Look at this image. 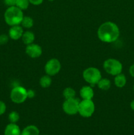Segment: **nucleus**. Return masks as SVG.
I'll list each match as a JSON object with an SVG mask.
<instances>
[{
	"label": "nucleus",
	"mask_w": 134,
	"mask_h": 135,
	"mask_svg": "<svg viewBox=\"0 0 134 135\" xmlns=\"http://www.w3.org/2000/svg\"><path fill=\"white\" fill-rule=\"evenodd\" d=\"M21 38H22V42L27 46V45L34 43L35 40V35L32 31L28 30V31L24 32Z\"/></svg>",
	"instance_id": "ddd939ff"
},
{
	"label": "nucleus",
	"mask_w": 134,
	"mask_h": 135,
	"mask_svg": "<svg viewBox=\"0 0 134 135\" xmlns=\"http://www.w3.org/2000/svg\"><path fill=\"white\" fill-rule=\"evenodd\" d=\"M61 69V63L59 59L53 58L49 59L45 65V71L46 75L49 76H55L60 72Z\"/></svg>",
	"instance_id": "6e6552de"
},
{
	"label": "nucleus",
	"mask_w": 134,
	"mask_h": 135,
	"mask_svg": "<svg viewBox=\"0 0 134 135\" xmlns=\"http://www.w3.org/2000/svg\"><path fill=\"white\" fill-rule=\"evenodd\" d=\"M103 68L108 74L112 76H116L122 73L123 66L119 60L110 58L104 61Z\"/></svg>",
	"instance_id": "7ed1b4c3"
},
{
	"label": "nucleus",
	"mask_w": 134,
	"mask_h": 135,
	"mask_svg": "<svg viewBox=\"0 0 134 135\" xmlns=\"http://www.w3.org/2000/svg\"><path fill=\"white\" fill-rule=\"evenodd\" d=\"M114 82L116 86L121 88H123V87H124L126 86V83H127V79H126V76L123 74L120 73L116 75Z\"/></svg>",
	"instance_id": "2eb2a0df"
},
{
	"label": "nucleus",
	"mask_w": 134,
	"mask_h": 135,
	"mask_svg": "<svg viewBox=\"0 0 134 135\" xmlns=\"http://www.w3.org/2000/svg\"><path fill=\"white\" fill-rule=\"evenodd\" d=\"M35 96V93L34 92V90H33L30 89V90H27V96L28 98H34Z\"/></svg>",
	"instance_id": "393cba45"
},
{
	"label": "nucleus",
	"mask_w": 134,
	"mask_h": 135,
	"mask_svg": "<svg viewBox=\"0 0 134 135\" xmlns=\"http://www.w3.org/2000/svg\"><path fill=\"white\" fill-rule=\"evenodd\" d=\"M76 91L72 87H66V88H64L63 92V95L65 100L74 98L75 96H76Z\"/></svg>",
	"instance_id": "a211bd4d"
},
{
	"label": "nucleus",
	"mask_w": 134,
	"mask_h": 135,
	"mask_svg": "<svg viewBox=\"0 0 134 135\" xmlns=\"http://www.w3.org/2000/svg\"><path fill=\"white\" fill-rule=\"evenodd\" d=\"M5 135H20L21 131L18 125L16 123H10L8 124L5 127L4 131Z\"/></svg>",
	"instance_id": "f8f14e48"
},
{
	"label": "nucleus",
	"mask_w": 134,
	"mask_h": 135,
	"mask_svg": "<svg viewBox=\"0 0 134 135\" xmlns=\"http://www.w3.org/2000/svg\"><path fill=\"white\" fill-rule=\"evenodd\" d=\"M119 27L116 23L107 21L101 24L97 30V36L99 39L105 43H113L118 39L120 36Z\"/></svg>",
	"instance_id": "f257e3e1"
},
{
	"label": "nucleus",
	"mask_w": 134,
	"mask_h": 135,
	"mask_svg": "<svg viewBox=\"0 0 134 135\" xmlns=\"http://www.w3.org/2000/svg\"><path fill=\"white\" fill-rule=\"evenodd\" d=\"M20 135H39V130L35 125H28L21 131Z\"/></svg>",
	"instance_id": "4468645a"
},
{
	"label": "nucleus",
	"mask_w": 134,
	"mask_h": 135,
	"mask_svg": "<svg viewBox=\"0 0 134 135\" xmlns=\"http://www.w3.org/2000/svg\"><path fill=\"white\" fill-rule=\"evenodd\" d=\"M29 5H30L29 0H17L15 6H17L22 11H24L28 8Z\"/></svg>",
	"instance_id": "aec40b11"
},
{
	"label": "nucleus",
	"mask_w": 134,
	"mask_h": 135,
	"mask_svg": "<svg viewBox=\"0 0 134 135\" xmlns=\"http://www.w3.org/2000/svg\"><path fill=\"white\" fill-rule=\"evenodd\" d=\"M17 0H4V3L8 7L15 6Z\"/></svg>",
	"instance_id": "b1692460"
},
{
	"label": "nucleus",
	"mask_w": 134,
	"mask_h": 135,
	"mask_svg": "<svg viewBox=\"0 0 134 135\" xmlns=\"http://www.w3.org/2000/svg\"><path fill=\"white\" fill-rule=\"evenodd\" d=\"M82 75L85 82L93 86L97 84L100 79L102 78L101 71L97 68L93 67L85 69L83 72Z\"/></svg>",
	"instance_id": "20e7f679"
},
{
	"label": "nucleus",
	"mask_w": 134,
	"mask_h": 135,
	"mask_svg": "<svg viewBox=\"0 0 134 135\" xmlns=\"http://www.w3.org/2000/svg\"><path fill=\"white\" fill-rule=\"evenodd\" d=\"M44 135H47V134H44Z\"/></svg>",
	"instance_id": "7c9ffc66"
},
{
	"label": "nucleus",
	"mask_w": 134,
	"mask_h": 135,
	"mask_svg": "<svg viewBox=\"0 0 134 135\" xmlns=\"http://www.w3.org/2000/svg\"><path fill=\"white\" fill-rule=\"evenodd\" d=\"M24 33L23 27L20 25H14V26H11L9 30V38L13 40H18L20 38H22V34Z\"/></svg>",
	"instance_id": "9d476101"
},
{
	"label": "nucleus",
	"mask_w": 134,
	"mask_h": 135,
	"mask_svg": "<svg viewBox=\"0 0 134 135\" xmlns=\"http://www.w3.org/2000/svg\"><path fill=\"white\" fill-rule=\"evenodd\" d=\"M7 109L6 104L4 102L0 100V116L3 115L5 113Z\"/></svg>",
	"instance_id": "5701e85b"
},
{
	"label": "nucleus",
	"mask_w": 134,
	"mask_h": 135,
	"mask_svg": "<svg viewBox=\"0 0 134 135\" xmlns=\"http://www.w3.org/2000/svg\"><path fill=\"white\" fill-rule=\"evenodd\" d=\"M130 108L133 111H134V100H133L130 103Z\"/></svg>",
	"instance_id": "cd10ccee"
},
{
	"label": "nucleus",
	"mask_w": 134,
	"mask_h": 135,
	"mask_svg": "<svg viewBox=\"0 0 134 135\" xmlns=\"http://www.w3.org/2000/svg\"><path fill=\"white\" fill-rule=\"evenodd\" d=\"M20 25L22 27L25 28H30L34 25V20L29 16H25V17L24 16Z\"/></svg>",
	"instance_id": "6ab92c4d"
},
{
	"label": "nucleus",
	"mask_w": 134,
	"mask_h": 135,
	"mask_svg": "<svg viewBox=\"0 0 134 135\" xmlns=\"http://www.w3.org/2000/svg\"><path fill=\"white\" fill-rule=\"evenodd\" d=\"M99 88L102 90H108L111 86V82L108 79H102L101 78L97 84Z\"/></svg>",
	"instance_id": "dca6fc26"
},
{
	"label": "nucleus",
	"mask_w": 134,
	"mask_h": 135,
	"mask_svg": "<svg viewBox=\"0 0 134 135\" xmlns=\"http://www.w3.org/2000/svg\"><path fill=\"white\" fill-rule=\"evenodd\" d=\"M48 1H55V0H48Z\"/></svg>",
	"instance_id": "c85d7f7f"
},
{
	"label": "nucleus",
	"mask_w": 134,
	"mask_h": 135,
	"mask_svg": "<svg viewBox=\"0 0 134 135\" xmlns=\"http://www.w3.org/2000/svg\"><path fill=\"white\" fill-rule=\"evenodd\" d=\"M30 3L34 5H39L43 3V0H29Z\"/></svg>",
	"instance_id": "a878e982"
},
{
	"label": "nucleus",
	"mask_w": 134,
	"mask_h": 135,
	"mask_svg": "<svg viewBox=\"0 0 134 135\" xmlns=\"http://www.w3.org/2000/svg\"><path fill=\"white\" fill-rule=\"evenodd\" d=\"M80 101L76 98L65 100L63 104V109L66 114L68 115H74L78 113Z\"/></svg>",
	"instance_id": "0eeeda50"
},
{
	"label": "nucleus",
	"mask_w": 134,
	"mask_h": 135,
	"mask_svg": "<svg viewBox=\"0 0 134 135\" xmlns=\"http://www.w3.org/2000/svg\"><path fill=\"white\" fill-rule=\"evenodd\" d=\"M95 110V106L92 100H82L79 104L78 113L83 117H91Z\"/></svg>",
	"instance_id": "39448f33"
},
{
	"label": "nucleus",
	"mask_w": 134,
	"mask_h": 135,
	"mask_svg": "<svg viewBox=\"0 0 134 135\" xmlns=\"http://www.w3.org/2000/svg\"><path fill=\"white\" fill-rule=\"evenodd\" d=\"M23 17V11L17 6L8 7L4 13L5 22L10 26L20 25Z\"/></svg>",
	"instance_id": "f03ea898"
},
{
	"label": "nucleus",
	"mask_w": 134,
	"mask_h": 135,
	"mask_svg": "<svg viewBox=\"0 0 134 135\" xmlns=\"http://www.w3.org/2000/svg\"><path fill=\"white\" fill-rule=\"evenodd\" d=\"M10 98L14 104H20L24 102L28 98L27 90L21 86H14L11 91Z\"/></svg>",
	"instance_id": "423d86ee"
},
{
	"label": "nucleus",
	"mask_w": 134,
	"mask_h": 135,
	"mask_svg": "<svg viewBox=\"0 0 134 135\" xmlns=\"http://www.w3.org/2000/svg\"><path fill=\"white\" fill-rule=\"evenodd\" d=\"M0 46H1V44H0Z\"/></svg>",
	"instance_id": "2f4dec72"
},
{
	"label": "nucleus",
	"mask_w": 134,
	"mask_h": 135,
	"mask_svg": "<svg viewBox=\"0 0 134 135\" xmlns=\"http://www.w3.org/2000/svg\"><path fill=\"white\" fill-rule=\"evenodd\" d=\"M133 91H134V84H133Z\"/></svg>",
	"instance_id": "c756f323"
},
{
	"label": "nucleus",
	"mask_w": 134,
	"mask_h": 135,
	"mask_svg": "<svg viewBox=\"0 0 134 135\" xmlns=\"http://www.w3.org/2000/svg\"><path fill=\"white\" fill-rule=\"evenodd\" d=\"M9 35H7L5 34H2L0 35V44L3 45L9 42Z\"/></svg>",
	"instance_id": "4be33fe9"
},
{
	"label": "nucleus",
	"mask_w": 134,
	"mask_h": 135,
	"mask_svg": "<svg viewBox=\"0 0 134 135\" xmlns=\"http://www.w3.org/2000/svg\"><path fill=\"white\" fill-rule=\"evenodd\" d=\"M25 52L30 57L35 59L39 57L42 55V48L39 44L32 43L26 46Z\"/></svg>",
	"instance_id": "1a4fd4ad"
},
{
	"label": "nucleus",
	"mask_w": 134,
	"mask_h": 135,
	"mask_svg": "<svg viewBox=\"0 0 134 135\" xmlns=\"http://www.w3.org/2000/svg\"><path fill=\"white\" fill-rule=\"evenodd\" d=\"M8 119L11 123H17L20 119V115L17 112L13 111L9 114Z\"/></svg>",
	"instance_id": "412c9836"
},
{
	"label": "nucleus",
	"mask_w": 134,
	"mask_h": 135,
	"mask_svg": "<svg viewBox=\"0 0 134 135\" xmlns=\"http://www.w3.org/2000/svg\"><path fill=\"white\" fill-rule=\"evenodd\" d=\"M129 73H130V75L134 78V63L130 66V69H129Z\"/></svg>",
	"instance_id": "bb28decb"
},
{
	"label": "nucleus",
	"mask_w": 134,
	"mask_h": 135,
	"mask_svg": "<svg viewBox=\"0 0 134 135\" xmlns=\"http://www.w3.org/2000/svg\"><path fill=\"white\" fill-rule=\"evenodd\" d=\"M80 95L83 100H92L94 96V91L89 86H84L80 89Z\"/></svg>",
	"instance_id": "9b49d317"
},
{
	"label": "nucleus",
	"mask_w": 134,
	"mask_h": 135,
	"mask_svg": "<svg viewBox=\"0 0 134 135\" xmlns=\"http://www.w3.org/2000/svg\"><path fill=\"white\" fill-rule=\"evenodd\" d=\"M52 83V79L51 76L48 75H45L41 77L39 79V85L43 88H47L51 85Z\"/></svg>",
	"instance_id": "f3484780"
}]
</instances>
